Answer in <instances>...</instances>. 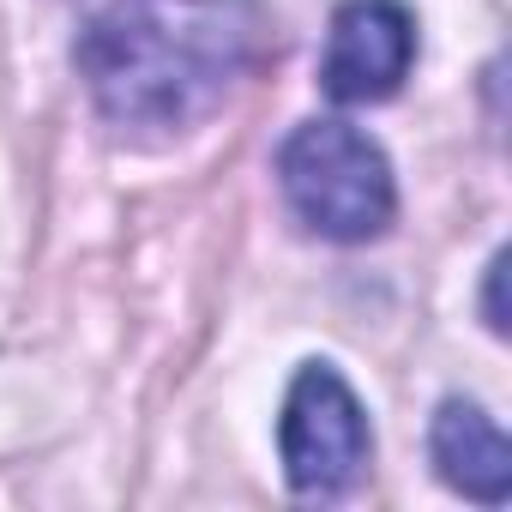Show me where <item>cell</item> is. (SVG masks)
<instances>
[{"label":"cell","instance_id":"6da1fadb","mask_svg":"<svg viewBox=\"0 0 512 512\" xmlns=\"http://www.w3.org/2000/svg\"><path fill=\"white\" fill-rule=\"evenodd\" d=\"M260 43L247 0H91L73 61L109 127L169 139L253 73Z\"/></svg>","mask_w":512,"mask_h":512},{"label":"cell","instance_id":"7a4b0ae2","mask_svg":"<svg viewBox=\"0 0 512 512\" xmlns=\"http://www.w3.org/2000/svg\"><path fill=\"white\" fill-rule=\"evenodd\" d=\"M290 211L326 241H374L398 211L386 151L350 121H308L278 151Z\"/></svg>","mask_w":512,"mask_h":512},{"label":"cell","instance_id":"3957f363","mask_svg":"<svg viewBox=\"0 0 512 512\" xmlns=\"http://www.w3.org/2000/svg\"><path fill=\"white\" fill-rule=\"evenodd\" d=\"M278 446H284V476L296 494L308 500H332L344 494L368 452H374V434H368V416L356 404V392L344 386L338 368L326 362H308L284 398V422H278Z\"/></svg>","mask_w":512,"mask_h":512},{"label":"cell","instance_id":"277c9868","mask_svg":"<svg viewBox=\"0 0 512 512\" xmlns=\"http://www.w3.org/2000/svg\"><path fill=\"white\" fill-rule=\"evenodd\" d=\"M416 61V19L404 0H344L326 61H320V91L332 103H386L410 79Z\"/></svg>","mask_w":512,"mask_h":512},{"label":"cell","instance_id":"5b68a950","mask_svg":"<svg viewBox=\"0 0 512 512\" xmlns=\"http://www.w3.org/2000/svg\"><path fill=\"white\" fill-rule=\"evenodd\" d=\"M428 446H434V464H440L446 488H458V494H470V500H482V506H500V500L512 494V446H506L500 422H494L482 404L446 398V404L434 410Z\"/></svg>","mask_w":512,"mask_h":512},{"label":"cell","instance_id":"8992f818","mask_svg":"<svg viewBox=\"0 0 512 512\" xmlns=\"http://www.w3.org/2000/svg\"><path fill=\"white\" fill-rule=\"evenodd\" d=\"M500 272H506V260L488 266V326H494V332H506V320H500Z\"/></svg>","mask_w":512,"mask_h":512}]
</instances>
